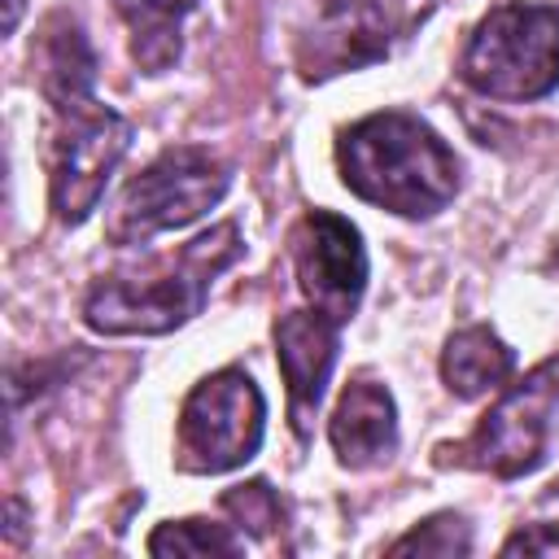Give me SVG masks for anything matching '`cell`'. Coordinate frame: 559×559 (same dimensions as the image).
I'll return each mask as SVG.
<instances>
[{
  "instance_id": "1",
  "label": "cell",
  "mask_w": 559,
  "mask_h": 559,
  "mask_svg": "<svg viewBox=\"0 0 559 559\" xmlns=\"http://www.w3.org/2000/svg\"><path fill=\"white\" fill-rule=\"evenodd\" d=\"M336 166L354 197L402 214L432 218L459 192V157L415 114H367L336 140Z\"/></svg>"
},
{
  "instance_id": "2",
  "label": "cell",
  "mask_w": 559,
  "mask_h": 559,
  "mask_svg": "<svg viewBox=\"0 0 559 559\" xmlns=\"http://www.w3.org/2000/svg\"><path fill=\"white\" fill-rule=\"evenodd\" d=\"M240 227L214 223L144 275H109L83 297V323L100 336H162L201 314L214 280L240 258Z\"/></svg>"
},
{
  "instance_id": "3",
  "label": "cell",
  "mask_w": 559,
  "mask_h": 559,
  "mask_svg": "<svg viewBox=\"0 0 559 559\" xmlns=\"http://www.w3.org/2000/svg\"><path fill=\"white\" fill-rule=\"evenodd\" d=\"M463 79L493 100H537L559 87V9L498 4L489 9L463 52Z\"/></svg>"
},
{
  "instance_id": "4",
  "label": "cell",
  "mask_w": 559,
  "mask_h": 559,
  "mask_svg": "<svg viewBox=\"0 0 559 559\" xmlns=\"http://www.w3.org/2000/svg\"><path fill=\"white\" fill-rule=\"evenodd\" d=\"M231 188V166L197 144H175L157 153L118 197L109 214L114 245H144L162 231L188 227L210 214Z\"/></svg>"
},
{
  "instance_id": "5",
  "label": "cell",
  "mask_w": 559,
  "mask_h": 559,
  "mask_svg": "<svg viewBox=\"0 0 559 559\" xmlns=\"http://www.w3.org/2000/svg\"><path fill=\"white\" fill-rule=\"evenodd\" d=\"M266 432V402L249 371L223 367L205 376L179 411V467L218 476L249 463Z\"/></svg>"
},
{
  "instance_id": "6",
  "label": "cell",
  "mask_w": 559,
  "mask_h": 559,
  "mask_svg": "<svg viewBox=\"0 0 559 559\" xmlns=\"http://www.w3.org/2000/svg\"><path fill=\"white\" fill-rule=\"evenodd\" d=\"M555 415H559V358L533 367L511 393L498 397V406H489V415L459 450L441 445V454H459L454 463L493 472L502 480L528 476L550 454Z\"/></svg>"
},
{
  "instance_id": "7",
  "label": "cell",
  "mask_w": 559,
  "mask_h": 559,
  "mask_svg": "<svg viewBox=\"0 0 559 559\" xmlns=\"http://www.w3.org/2000/svg\"><path fill=\"white\" fill-rule=\"evenodd\" d=\"M131 148V122L109 105H74L57 114L48 144V201L57 223L79 227L96 205Z\"/></svg>"
},
{
  "instance_id": "8",
  "label": "cell",
  "mask_w": 559,
  "mask_h": 559,
  "mask_svg": "<svg viewBox=\"0 0 559 559\" xmlns=\"http://www.w3.org/2000/svg\"><path fill=\"white\" fill-rule=\"evenodd\" d=\"M293 266L306 301L328 319L345 323L367 288V249L349 218L310 210L293 231Z\"/></svg>"
},
{
  "instance_id": "9",
  "label": "cell",
  "mask_w": 559,
  "mask_h": 559,
  "mask_svg": "<svg viewBox=\"0 0 559 559\" xmlns=\"http://www.w3.org/2000/svg\"><path fill=\"white\" fill-rule=\"evenodd\" d=\"M336 349H341V323L314 306L293 310L275 323V358L288 384V419H293L297 441H310L314 432V415L328 393Z\"/></svg>"
},
{
  "instance_id": "10",
  "label": "cell",
  "mask_w": 559,
  "mask_h": 559,
  "mask_svg": "<svg viewBox=\"0 0 559 559\" xmlns=\"http://www.w3.org/2000/svg\"><path fill=\"white\" fill-rule=\"evenodd\" d=\"M389 52V26L376 0H323L314 26L297 44V66L306 79H328L358 70Z\"/></svg>"
},
{
  "instance_id": "11",
  "label": "cell",
  "mask_w": 559,
  "mask_h": 559,
  "mask_svg": "<svg viewBox=\"0 0 559 559\" xmlns=\"http://www.w3.org/2000/svg\"><path fill=\"white\" fill-rule=\"evenodd\" d=\"M328 441L336 459L354 472L384 463L397 450V406L384 384L354 380L345 384L332 419H328Z\"/></svg>"
},
{
  "instance_id": "12",
  "label": "cell",
  "mask_w": 559,
  "mask_h": 559,
  "mask_svg": "<svg viewBox=\"0 0 559 559\" xmlns=\"http://www.w3.org/2000/svg\"><path fill=\"white\" fill-rule=\"evenodd\" d=\"M39 92L52 105V114L87 105L96 87V52L83 35V26L70 13H52L39 35Z\"/></svg>"
},
{
  "instance_id": "13",
  "label": "cell",
  "mask_w": 559,
  "mask_h": 559,
  "mask_svg": "<svg viewBox=\"0 0 559 559\" xmlns=\"http://www.w3.org/2000/svg\"><path fill=\"white\" fill-rule=\"evenodd\" d=\"M511 371H515L511 345H507L493 328H485V323L459 328V332L445 341V349H441V380H445V389H450L454 397H463V402H472V397L498 389Z\"/></svg>"
},
{
  "instance_id": "14",
  "label": "cell",
  "mask_w": 559,
  "mask_h": 559,
  "mask_svg": "<svg viewBox=\"0 0 559 559\" xmlns=\"http://www.w3.org/2000/svg\"><path fill=\"white\" fill-rule=\"evenodd\" d=\"M118 17L131 31V57L144 74H166L183 52V17L197 0H114Z\"/></svg>"
},
{
  "instance_id": "15",
  "label": "cell",
  "mask_w": 559,
  "mask_h": 559,
  "mask_svg": "<svg viewBox=\"0 0 559 559\" xmlns=\"http://www.w3.org/2000/svg\"><path fill=\"white\" fill-rule=\"evenodd\" d=\"M148 555H240V537L210 520H166L153 528Z\"/></svg>"
},
{
  "instance_id": "16",
  "label": "cell",
  "mask_w": 559,
  "mask_h": 559,
  "mask_svg": "<svg viewBox=\"0 0 559 559\" xmlns=\"http://www.w3.org/2000/svg\"><path fill=\"white\" fill-rule=\"evenodd\" d=\"M393 555H467L472 550V528L463 515L454 511H441L424 524H415L406 537H397L389 546Z\"/></svg>"
},
{
  "instance_id": "17",
  "label": "cell",
  "mask_w": 559,
  "mask_h": 559,
  "mask_svg": "<svg viewBox=\"0 0 559 559\" xmlns=\"http://www.w3.org/2000/svg\"><path fill=\"white\" fill-rule=\"evenodd\" d=\"M223 511H227V515H236V524H240L245 533H253V537L275 533V528H280V520H284L280 498L271 493V485H266V480H249V485L227 489V493H223Z\"/></svg>"
},
{
  "instance_id": "18",
  "label": "cell",
  "mask_w": 559,
  "mask_h": 559,
  "mask_svg": "<svg viewBox=\"0 0 559 559\" xmlns=\"http://www.w3.org/2000/svg\"><path fill=\"white\" fill-rule=\"evenodd\" d=\"M22 17V0H4V31H13Z\"/></svg>"
},
{
  "instance_id": "19",
  "label": "cell",
  "mask_w": 559,
  "mask_h": 559,
  "mask_svg": "<svg viewBox=\"0 0 559 559\" xmlns=\"http://www.w3.org/2000/svg\"><path fill=\"white\" fill-rule=\"evenodd\" d=\"M550 262H555V266H559V245H555V258H550Z\"/></svg>"
}]
</instances>
